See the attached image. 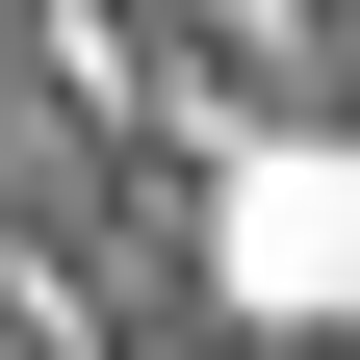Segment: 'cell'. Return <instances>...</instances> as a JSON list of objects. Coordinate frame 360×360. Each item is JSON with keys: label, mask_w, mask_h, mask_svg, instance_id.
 <instances>
[{"label": "cell", "mask_w": 360, "mask_h": 360, "mask_svg": "<svg viewBox=\"0 0 360 360\" xmlns=\"http://www.w3.org/2000/svg\"><path fill=\"white\" fill-rule=\"evenodd\" d=\"M232 283H257V309H360V155H257Z\"/></svg>", "instance_id": "cell-1"}]
</instances>
